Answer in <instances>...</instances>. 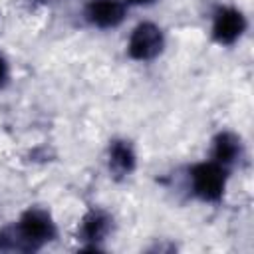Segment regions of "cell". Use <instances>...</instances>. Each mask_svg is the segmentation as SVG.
<instances>
[{"label":"cell","instance_id":"cell-1","mask_svg":"<svg viewBox=\"0 0 254 254\" xmlns=\"http://www.w3.org/2000/svg\"><path fill=\"white\" fill-rule=\"evenodd\" d=\"M60 238V224L44 204H30L8 224L0 226V252L34 254Z\"/></svg>","mask_w":254,"mask_h":254},{"label":"cell","instance_id":"cell-2","mask_svg":"<svg viewBox=\"0 0 254 254\" xmlns=\"http://www.w3.org/2000/svg\"><path fill=\"white\" fill-rule=\"evenodd\" d=\"M232 171L218 165L216 161L204 157L187 165L185 169V190L187 194L204 206H218L228 194L232 181Z\"/></svg>","mask_w":254,"mask_h":254},{"label":"cell","instance_id":"cell-3","mask_svg":"<svg viewBox=\"0 0 254 254\" xmlns=\"http://www.w3.org/2000/svg\"><path fill=\"white\" fill-rule=\"evenodd\" d=\"M169 36L167 30L149 18L139 20L131 26L125 38V56L133 64H153L167 52Z\"/></svg>","mask_w":254,"mask_h":254},{"label":"cell","instance_id":"cell-4","mask_svg":"<svg viewBox=\"0 0 254 254\" xmlns=\"http://www.w3.org/2000/svg\"><path fill=\"white\" fill-rule=\"evenodd\" d=\"M250 30L248 14L232 4V2H218L208 12V38L214 46L230 50L238 46Z\"/></svg>","mask_w":254,"mask_h":254},{"label":"cell","instance_id":"cell-5","mask_svg":"<svg viewBox=\"0 0 254 254\" xmlns=\"http://www.w3.org/2000/svg\"><path fill=\"white\" fill-rule=\"evenodd\" d=\"M115 230V218L113 214L103 206H87L85 212L77 220L75 228V240L79 250L87 252H99L105 250V242L111 238Z\"/></svg>","mask_w":254,"mask_h":254},{"label":"cell","instance_id":"cell-6","mask_svg":"<svg viewBox=\"0 0 254 254\" xmlns=\"http://www.w3.org/2000/svg\"><path fill=\"white\" fill-rule=\"evenodd\" d=\"M139 149L131 137L115 135L107 141L103 151L105 173L113 183H125L139 171Z\"/></svg>","mask_w":254,"mask_h":254},{"label":"cell","instance_id":"cell-7","mask_svg":"<svg viewBox=\"0 0 254 254\" xmlns=\"http://www.w3.org/2000/svg\"><path fill=\"white\" fill-rule=\"evenodd\" d=\"M131 14L125 0H83L79 16L81 22L93 32H115L119 30Z\"/></svg>","mask_w":254,"mask_h":254},{"label":"cell","instance_id":"cell-8","mask_svg":"<svg viewBox=\"0 0 254 254\" xmlns=\"http://www.w3.org/2000/svg\"><path fill=\"white\" fill-rule=\"evenodd\" d=\"M208 159L216 161L218 165L226 167L228 171H236L246 163V143L242 139L240 133H236L234 129H218L212 137H210V145H208Z\"/></svg>","mask_w":254,"mask_h":254},{"label":"cell","instance_id":"cell-9","mask_svg":"<svg viewBox=\"0 0 254 254\" xmlns=\"http://www.w3.org/2000/svg\"><path fill=\"white\" fill-rule=\"evenodd\" d=\"M12 79H14L12 62L4 52H0V91H6L12 85Z\"/></svg>","mask_w":254,"mask_h":254},{"label":"cell","instance_id":"cell-10","mask_svg":"<svg viewBox=\"0 0 254 254\" xmlns=\"http://www.w3.org/2000/svg\"><path fill=\"white\" fill-rule=\"evenodd\" d=\"M125 2H127V6H129L131 10H137V8H139V10H141V8L145 10V8H153V6H155L157 2H161V0H125Z\"/></svg>","mask_w":254,"mask_h":254}]
</instances>
